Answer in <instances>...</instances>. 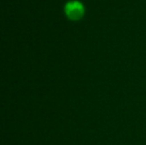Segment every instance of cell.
Returning a JSON list of instances; mask_svg holds the SVG:
<instances>
[{
  "instance_id": "1",
  "label": "cell",
  "mask_w": 146,
  "mask_h": 145,
  "mask_svg": "<svg viewBox=\"0 0 146 145\" xmlns=\"http://www.w3.org/2000/svg\"><path fill=\"white\" fill-rule=\"evenodd\" d=\"M65 11L70 18L76 19L81 15L83 12V6L79 1L73 0L67 3L65 5Z\"/></svg>"
}]
</instances>
